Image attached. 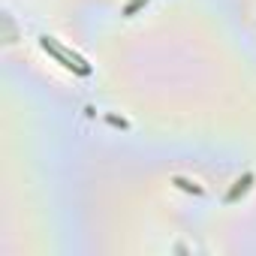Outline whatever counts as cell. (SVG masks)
I'll list each match as a JSON object with an SVG mask.
<instances>
[{
    "label": "cell",
    "mask_w": 256,
    "mask_h": 256,
    "mask_svg": "<svg viewBox=\"0 0 256 256\" xmlns=\"http://www.w3.org/2000/svg\"><path fill=\"white\" fill-rule=\"evenodd\" d=\"M40 46H42V48H46L58 64H64L66 70H72V72H78V76H88V72H90L88 60H84L82 54H76L72 48H66L60 40H54V36H42V40H40Z\"/></svg>",
    "instance_id": "6da1fadb"
},
{
    "label": "cell",
    "mask_w": 256,
    "mask_h": 256,
    "mask_svg": "<svg viewBox=\"0 0 256 256\" xmlns=\"http://www.w3.org/2000/svg\"><path fill=\"white\" fill-rule=\"evenodd\" d=\"M250 184H253V175H244V178H238V181H235V187L226 193V202H232V199H238L241 193H247V190H250Z\"/></svg>",
    "instance_id": "7a4b0ae2"
},
{
    "label": "cell",
    "mask_w": 256,
    "mask_h": 256,
    "mask_svg": "<svg viewBox=\"0 0 256 256\" xmlns=\"http://www.w3.org/2000/svg\"><path fill=\"white\" fill-rule=\"evenodd\" d=\"M142 4H148V0H130V4L124 6V12H126V16H133V12H136V10H139Z\"/></svg>",
    "instance_id": "3957f363"
}]
</instances>
